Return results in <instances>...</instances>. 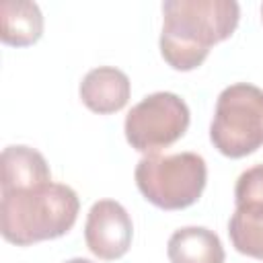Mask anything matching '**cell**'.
<instances>
[{
    "mask_svg": "<svg viewBox=\"0 0 263 263\" xmlns=\"http://www.w3.org/2000/svg\"><path fill=\"white\" fill-rule=\"evenodd\" d=\"M160 53L181 72L203 64L210 47L228 39L240 18L234 0H166L162 2Z\"/></svg>",
    "mask_w": 263,
    "mask_h": 263,
    "instance_id": "1",
    "label": "cell"
},
{
    "mask_svg": "<svg viewBox=\"0 0 263 263\" xmlns=\"http://www.w3.org/2000/svg\"><path fill=\"white\" fill-rule=\"evenodd\" d=\"M78 195L62 183L4 191L0 199L2 236L18 247L64 236L76 222Z\"/></svg>",
    "mask_w": 263,
    "mask_h": 263,
    "instance_id": "2",
    "label": "cell"
},
{
    "mask_svg": "<svg viewBox=\"0 0 263 263\" xmlns=\"http://www.w3.org/2000/svg\"><path fill=\"white\" fill-rule=\"evenodd\" d=\"M140 193L160 210H183L193 205L205 187V160L195 152L146 154L136 166Z\"/></svg>",
    "mask_w": 263,
    "mask_h": 263,
    "instance_id": "3",
    "label": "cell"
},
{
    "mask_svg": "<svg viewBox=\"0 0 263 263\" xmlns=\"http://www.w3.org/2000/svg\"><path fill=\"white\" fill-rule=\"evenodd\" d=\"M210 140L228 158H242L263 146V90L247 82L226 86L216 101Z\"/></svg>",
    "mask_w": 263,
    "mask_h": 263,
    "instance_id": "4",
    "label": "cell"
},
{
    "mask_svg": "<svg viewBox=\"0 0 263 263\" xmlns=\"http://www.w3.org/2000/svg\"><path fill=\"white\" fill-rule=\"evenodd\" d=\"M123 127L132 148L154 154L185 136L189 107L175 92H152L132 107Z\"/></svg>",
    "mask_w": 263,
    "mask_h": 263,
    "instance_id": "5",
    "label": "cell"
},
{
    "mask_svg": "<svg viewBox=\"0 0 263 263\" xmlns=\"http://www.w3.org/2000/svg\"><path fill=\"white\" fill-rule=\"evenodd\" d=\"M134 224L127 210L115 199H99L92 203L84 224V240L88 251L103 259L115 261L132 247Z\"/></svg>",
    "mask_w": 263,
    "mask_h": 263,
    "instance_id": "6",
    "label": "cell"
},
{
    "mask_svg": "<svg viewBox=\"0 0 263 263\" xmlns=\"http://www.w3.org/2000/svg\"><path fill=\"white\" fill-rule=\"evenodd\" d=\"M129 92L132 84L127 74L113 66L92 68L80 82L82 103L99 115L121 111L129 101Z\"/></svg>",
    "mask_w": 263,
    "mask_h": 263,
    "instance_id": "7",
    "label": "cell"
},
{
    "mask_svg": "<svg viewBox=\"0 0 263 263\" xmlns=\"http://www.w3.org/2000/svg\"><path fill=\"white\" fill-rule=\"evenodd\" d=\"M2 181L0 191H18L31 189L45 183H51L49 164L41 152L31 146H6L0 156Z\"/></svg>",
    "mask_w": 263,
    "mask_h": 263,
    "instance_id": "8",
    "label": "cell"
},
{
    "mask_svg": "<svg viewBox=\"0 0 263 263\" xmlns=\"http://www.w3.org/2000/svg\"><path fill=\"white\" fill-rule=\"evenodd\" d=\"M171 263H224V247L218 234L203 226H185L171 234L166 245Z\"/></svg>",
    "mask_w": 263,
    "mask_h": 263,
    "instance_id": "9",
    "label": "cell"
},
{
    "mask_svg": "<svg viewBox=\"0 0 263 263\" xmlns=\"http://www.w3.org/2000/svg\"><path fill=\"white\" fill-rule=\"evenodd\" d=\"M43 14L35 2L4 0L0 4V39L12 47H27L39 41Z\"/></svg>",
    "mask_w": 263,
    "mask_h": 263,
    "instance_id": "10",
    "label": "cell"
},
{
    "mask_svg": "<svg viewBox=\"0 0 263 263\" xmlns=\"http://www.w3.org/2000/svg\"><path fill=\"white\" fill-rule=\"evenodd\" d=\"M228 234L238 253L263 261V210H236L228 222Z\"/></svg>",
    "mask_w": 263,
    "mask_h": 263,
    "instance_id": "11",
    "label": "cell"
},
{
    "mask_svg": "<svg viewBox=\"0 0 263 263\" xmlns=\"http://www.w3.org/2000/svg\"><path fill=\"white\" fill-rule=\"evenodd\" d=\"M236 210H263V164L247 168L234 187Z\"/></svg>",
    "mask_w": 263,
    "mask_h": 263,
    "instance_id": "12",
    "label": "cell"
},
{
    "mask_svg": "<svg viewBox=\"0 0 263 263\" xmlns=\"http://www.w3.org/2000/svg\"><path fill=\"white\" fill-rule=\"evenodd\" d=\"M66 263H92V261H88V259H80V257H76V259H70V261H66Z\"/></svg>",
    "mask_w": 263,
    "mask_h": 263,
    "instance_id": "13",
    "label": "cell"
},
{
    "mask_svg": "<svg viewBox=\"0 0 263 263\" xmlns=\"http://www.w3.org/2000/svg\"><path fill=\"white\" fill-rule=\"evenodd\" d=\"M261 16H263V4H261Z\"/></svg>",
    "mask_w": 263,
    "mask_h": 263,
    "instance_id": "14",
    "label": "cell"
}]
</instances>
